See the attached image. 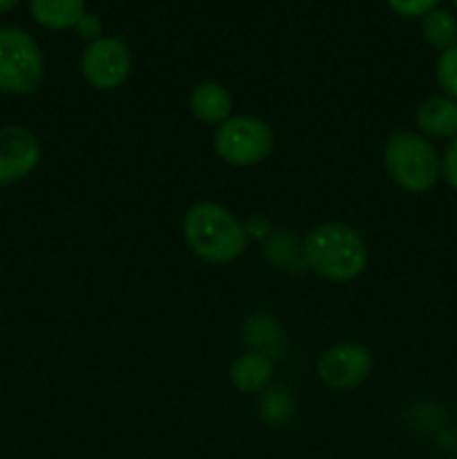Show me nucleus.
Segmentation results:
<instances>
[{
  "instance_id": "1",
  "label": "nucleus",
  "mask_w": 457,
  "mask_h": 459,
  "mask_svg": "<svg viewBox=\"0 0 457 459\" xmlns=\"http://www.w3.org/2000/svg\"><path fill=\"white\" fill-rule=\"evenodd\" d=\"M188 249L209 264H231L246 251L249 231L218 202L202 200L188 206L182 222Z\"/></svg>"
},
{
  "instance_id": "2",
  "label": "nucleus",
  "mask_w": 457,
  "mask_h": 459,
  "mask_svg": "<svg viewBox=\"0 0 457 459\" xmlns=\"http://www.w3.org/2000/svg\"><path fill=\"white\" fill-rule=\"evenodd\" d=\"M303 264L325 281L349 282L367 267V247L357 229L343 222H323L305 236Z\"/></svg>"
},
{
  "instance_id": "3",
  "label": "nucleus",
  "mask_w": 457,
  "mask_h": 459,
  "mask_svg": "<svg viewBox=\"0 0 457 459\" xmlns=\"http://www.w3.org/2000/svg\"><path fill=\"white\" fill-rule=\"evenodd\" d=\"M384 169L399 188L421 195L442 179V155L424 134L397 130L384 146Z\"/></svg>"
},
{
  "instance_id": "4",
  "label": "nucleus",
  "mask_w": 457,
  "mask_h": 459,
  "mask_svg": "<svg viewBox=\"0 0 457 459\" xmlns=\"http://www.w3.org/2000/svg\"><path fill=\"white\" fill-rule=\"evenodd\" d=\"M45 61L39 43L21 27H0V92L22 97L40 88Z\"/></svg>"
},
{
  "instance_id": "5",
  "label": "nucleus",
  "mask_w": 457,
  "mask_h": 459,
  "mask_svg": "<svg viewBox=\"0 0 457 459\" xmlns=\"http://www.w3.org/2000/svg\"><path fill=\"white\" fill-rule=\"evenodd\" d=\"M213 148L224 164L249 169L272 155L273 130L263 117L231 115L215 128Z\"/></svg>"
},
{
  "instance_id": "6",
  "label": "nucleus",
  "mask_w": 457,
  "mask_h": 459,
  "mask_svg": "<svg viewBox=\"0 0 457 459\" xmlns=\"http://www.w3.org/2000/svg\"><path fill=\"white\" fill-rule=\"evenodd\" d=\"M133 72V52L116 36H101L88 43L81 54V74L101 92H112L128 81Z\"/></svg>"
},
{
  "instance_id": "7",
  "label": "nucleus",
  "mask_w": 457,
  "mask_h": 459,
  "mask_svg": "<svg viewBox=\"0 0 457 459\" xmlns=\"http://www.w3.org/2000/svg\"><path fill=\"white\" fill-rule=\"evenodd\" d=\"M375 359L363 343L357 341H341L323 352L318 359V379L334 393H348L358 388L372 375Z\"/></svg>"
},
{
  "instance_id": "8",
  "label": "nucleus",
  "mask_w": 457,
  "mask_h": 459,
  "mask_svg": "<svg viewBox=\"0 0 457 459\" xmlns=\"http://www.w3.org/2000/svg\"><path fill=\"white\" fill-rule=\"evenodd\" d=\"M40 161V142L30 128L0 126V186L30 178Z\"/></svg>"
},
{
  "instance_id": "9",
  "label": "nucleus",
  "mask_w": 457,
  "mask_h": 459,
  "mask_svg": "<svg viewBox=\"0 0 457 459\" xmlns=\"http://www.w3.org/2000/svg\"><path fill=\"white\" fill-rule=\"evenodd\" d=\"M415 124L419 134L426 139H448L457 137V101L446 97V94H437V97H428L417 106Z\"/></svg>"
},
{
  "instance_id": "10",
  "label": "nucleus",
  "mask_w": 457,
  "mask_h": 459,
  "mask_svg": "<svg viewBox=\"0 0 457 459\" xmlns=\"http://www.w3.org/2000/svg\"><path fill=\"white\" fill-rule=\"evenodd\" d=\"M273 372H276V363L273 357L264 352H242L236 361L231 363L228 370V379H231L233 388L242 394H258L272 384Z\"/></svg>"
},
{
  "instance_id": "11",
  "label": "nucleus",
  "mask_w": 457,
  "mask_h": 459,
  "mask_svg": "<svg viewBox=\"0 0 457 459\" xmlns=\"http://www.w3.org/2000/svg\"><path fill=\"white\" fill-rule=\"evenodd\" d=\"M188 108L197 121L218 128L233 115V97L222 83L204 81L193 88L191 97H188Z\"/></svg>"
},
{
  "instance_id": "12",
  "label": "nucleus",
  "mask_w": 457,
  "mask_h": 459,
  "mask_svg": "<svg viewBox=\"0 0 457 459\" xmlns=\"http://www.w3.org/2000/svg\"><path fill=\"white\" fill-rule=\"evenodd\" d=\"M30 12L45 30H70L85 13V0H30Z\"/></svg>"
},
{
  "instance_id": "13",
  "label": "nucleus",
  "mask_w": 457,
  "mask_h": 459,
  "mask_svg": "<svg viewBox=\"0 0 457 459\" xmlns=\"http://www.w3.org/2000/svg\"><path fill=\"white\" fill-rule=\"evenodd\" d=\"M421 34L430 48L444 52V49L457 45V18L446 9H433L424 16Z\"/></svg>"
},
{
  "instance_id": "14",
  "label": "nucleus",
  "mask_w": 457,
  "mask_h": 459,
  "mask_svg": "<svg viewBox=\"0 0 457 459\" xmlns=\"http://www.w3.org/2000/svg\"><path fill=\"white\" fill-rule=\"evenodd\" d=\"M435 81L442 88V94L457 101V45L439 54L435 63Z\"/></svg>"
},
{
  "instance_id": "15",
  "label": "nucleus",
  "mask_w": 457,
  "mask_h": 459,
  "mask_svg": "<svg viewBox=\"0 0 457 459\" xmlns=\"http://www.w3.org/2000/svg\"><path fill=\"white\" fill-rule=\"evenodd\" d=\"M394 13L403 18H424L433 9L439 7L442 0H385Z\"/></svg>"
},
{
  "instance_id": "16",
  "label": "nucleus",
  "mask_w": 457,
  "mask_h": 459,
  "mask_svg": "<svg viewBox=\"0 0 457 459\" xmlns=\"http://www.w3.org/2000/svg\"><path fill=\"white\" fill-rule=\"evenodd\" d=\"M442 178L453 191H457V137L448 142L446 151L442 155Z\"/></svg>"
},
{
  "instance_id": "17",
  "label": "nucleus",
  "mask_w": 457,
  "mask_h": 459,
  "mask_svg": "<svg viewBox=\"0 0 457 459\" xmlns=\"http://www.w3.org/2000/svg\"><path fill=\"white\" fill-rule=\"evenodd\" d=\"M74 30H76V34H79V39L90 40V43L103 36L101 21H99L97 16H92V13H83V16H81V21L74 25Z\"/></svg>"
},
{
  "instance_id": "18",
  "label": "nucleus",
  "mask_w": 457,
  "mask_h": 459,
  "mask_svg": "<svg viewBox=\"0 0 457 459\" xmlns=\"http://www.w3.org/2000/svg\"><path fill=\"white\" fill-rule=\"evenodd\" d=\"M18 4V0H0V13H7L12 12L13 7Z\"/></svg>"
},
{
  "instance_id": "19",
  "label": "nucleus",
  "mask_w": 457,
  "mask_h": 459,
  "mask_svg": "<svg viewBox=\"0 0 457 459\" xmlns=\"http://www.w3.org/2000/svg\"><path fill=\"white\" fill-rule=\"evenodd\" d=\"M451 3H453V7H455V9H457V0H451Z\"/></svg>"
}]
</instances>
